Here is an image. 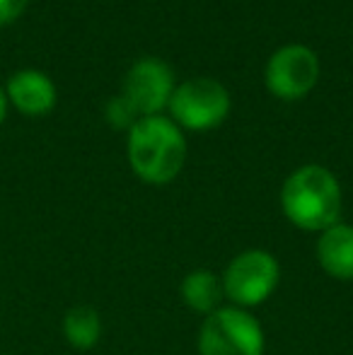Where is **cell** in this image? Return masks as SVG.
Segmentation results:
<instances>
[{
  "mask_svg": "<svg viewBox=\"0 0 353 355\" xmlns=\"http://www.w3.org/2000/svg\"><path fill=\"white\" fill-rule=\"evenodd\" d=\"M283 215L305 232H325L339 223L341 184L322 164H302L283 182Z\"/></svg>",
  "mask_w": 353,
  "mask_h": 355,
  "instance_id": "cell-1",
  "label": "cell"
},
{
  "mask_svg": "<svg viewBox=\"0 0 353 355\" xmlns=\"http://www.w3.org/2000/svg\"><path fill=\"white\" fill-rule=\"evenodd\" d=\"M179 295H182L189 309L206 314V317L211 312H216L221 307V300L225 297L221 278L213 271H208V268H196V271L187 273L182 285H179Z\"/></svg>",
  "mask_w": 353,
  "mask_h": 355,
  "instance_id": "cell-10",
  "label": "cell"
},
{
  "mask_svg": "<svg viewBox=\"0 0 353 355\" xmlns=\"http://www.w3.org/2000/svg\"><path fill=\"white\" fill-rule=\"evenodd\" d=\"M230 92L213 78H189L179 83L167 104L172 121L187 131H211L230 114Z\"/></svg>",
  "mask_w": 353,
  "mask_h": 355,
  "instance_id": "cell-4",
  "label": "cell"
},
{
  "mask_svg": "<svg viewBox=\"0 0 353 355\" xmlns=\"http://www.w3.org/2000/svg\"><path fill=\"white\" fill-rule=\"evenodd\" d=\"M177 87L175 71L170 63L160 58H141L128 68L123 78V97L131 102V107L138 112V116H157L162 109H167L172 99V92Z\"/></svg>",
  "mask_w": 353,
  "mask_h": 355,
  "instance_id": "cell-7",
  "label": "cell"
},
{
  "mask_svg": "<svg viewBox=\"0 0 353 355\" xmlns=\"http://www.w3.org/2000/svg\"><path fill=\"white\" fill-rule=\"evenodd\" d=\"M29 0H0V24H10L27 10Z\"/></svg>",
  "mask_w": 353,
  "mask_h": 355,
  "instance_id": "cell-13",
  "label": "cell"
},
{
  "mask_svg": "<svg viewBox=\"0 0 353 355\" xmlns=\"http://www.w3.org/2000/svg\"><path fill=\"white\" fill-rule=\"evenodd\" d=\"M281 266L276 257L266 249H247L237 254L227 263L223 273V295L232 302V307H257L266 302L278 288Z\"/></svg>",
  "mask_w": 353,
  "mask_h": 355,
  "instance_id": "cell-5",
  "label": "cell"
},
{
  "mask_svg": "<svg viewBox=\"0 0 353 355\" xmlns=\"http://www.w3.org/2000/svg\"><path fill=\"white\" fill-rule=\"evenodd\" d=\"M63 336L78 351H89L97 346L102 338V319H99L97 309L87 307V304L68 309L63 317Z\"/></svg>",
  "mask_w": 353,
  "mask_h": 355,
  "instance_id": "cell-11",
  "label": "cell"
},
{
  "mask_svg": "<svg viewBox=\"0 0 353 355\" xmlns=\"http://www.w3.org/2000/svg\"><path fill=\"white\" fill-rule=\"evenodd\" d=\"M5 112H8V97H5V89H0V123L5 119Z\"/></svg>",
  "mask_w": 353,
  "mask_h": 355,
  "instance_id": "cell-14",
  "label": "cell"
},
{
  "mask_svg": "<svg viewBox=\"0 0 353 355\" xmlns=\"http://www.w3.org/2000/svg\"><path fill=\"white\" fill-rule=\"evenodd\" d=\"M317 261L336 281H353V225L336 223L320 232Z\"/></svg>",
  "mask_w": 353,
  "mask_h": 355,
  "instance_id": "cell-9",
  "label": "cell"
},
{
  "mask_svg": "<svg viewBox=\"0 0 353 355\" xmlns=\"http://www.w3.org/2000/svg\"><path fill=\"white\" fill-rule=\"evenodd\" d=\"M320 80V58L305 44H286L266 61L264 83L273 97L298 102L315 89Z\"/></svg>",
  "mask_w": 353,
  "mask_h": 355,
  "instance_id": "cell-6",
  "label": "cell"
},
{
  "mask_svg": "<svg viewBox=\"0 0 353 355\" xmlns=\"http://www.w3.org/2000/svg\"><path fill=\"white\" fill-rule=\"evenodd\" d=\"M5 97L27 116H44L56 107V85L46 73L27 68L8 80Z\"/></svg>",
  "mask_w": 353,
  "mask_h": 355,
  "instance_id": "cell-8",
  "label": "cell"
},
{
  "mask_svg": "<svg viewBox=\"0 0 353 355\" xmlns=\"http://www.w3.org/2000/svg\"><path fill=\"white\" fill-rule=\"evenodd\" d=\"M104 116H107V121L112 123L114 128H126V131H131V126L138 121V112L131 107V102H128L123 94H119V97L109 99L107 109H104Z\"/></svg>",
  "mask_w": 353,
  "mask_h": 355,
  "instance_id": "cell-12",
  "label": "cell"
},
{
  "mask_svg": "<svg viewBox=\"0 0 353 355\" xmlns=\"http://www.w3.org/2000/svg\"><path fill=\"white\" fill-rule=\"evenodd\" d=\"M128 162L146 184H170L187 162V138L172 119L143 116L128 131Z\"/></svg>",
  "mask_w": 353,
  "mask_h": 355,
  "instance_id": "cell-2",
  "label": "cell"
},
{
  "mask_svg": "<svg viewBox=\"0 0 353 355\" xmlns=\"http://www.w3.org/2000/svg\"><path fill=\"white\" fill-rule=\"evenodd\" d=\"M201 355H264V329L242 307H218L198 331Z\"/></svg>",
  "mask_w": 353,
  "mask_h": 355,
  "instance_id": "cell-3",
  "label": "cell"
}]
</instances>
